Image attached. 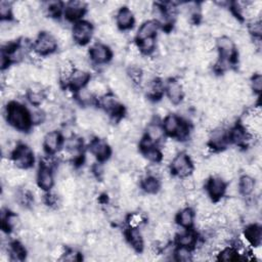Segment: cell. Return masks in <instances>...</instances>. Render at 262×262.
I'll return each mask as SVG.
<instances>
[{
    "label": "cell",
    "mask_w": 262,
    "mask_h": 262,
    "mask_svg": "<svg viewBox=\"0 0 262 262\" xmlns=\"http://www.w3.org/2000/svg\"><path fill=\"white\" fill-rule=\"evenodd\" d=\"M13 15V4L8 1L0 2V16L2 20H9V17Z\"/></svg>",
    "instance_id": "42"
},
{
    "label": "cell",
    "mask_w": 262,
    "mask_h": 262,
    "mask_svg": "<svg viewBox=\"0 0 262 262\" xmlns=\"http://www.w3.org/2000/svg\"><path fill=\"white\" fill-rule=\"evenodd\" d=\"M139 47H140V51L141 53L150 54V53L154 52L155 51H156V47H157L155 37L147 38V39H143V40L140 41Z\"/></svg>",
    "instance_id": "33"
},
{
    "label": "cell",
    "mask_w": 262,
    "mask_h": 262,
    "mask_svg": "<svg viewBox=\"0 0 262 262\" xmlns=\"http://www.w3.org/2000/svg\"><path fill=\"white\" fill-rule=\"evenodd\" d=\"M183 121L176 115H167L166 117L164 118L163 121V128L165 133H167L169 135H172V137H176L182 127Z\"/></svg>",
    "instance_id": "15"
},
{
    "label": "cell",
    "mask_w": 262,
    "mask_h": 262,
    "mask_svg": "<svg viewBox=\"0 0 262 262\" xmlns=\"http://www.w3.org/2000/svg\"><path fill=\"white\" fill-rule=\"evenodd\" d=\"M37 183L38 187L42 191H50L52 189L54 184V177L50 167H46L42 165L39 172H38Z\"/></svg>",
    "instance_id": "16"
},
{
    "label": "cell",
    "mask_w": 262,
    "mask_h": 262,
    "mask_svg": "<svg viewBox=\"0 0 262 262\" xmlns=\"http://www.w3.org/2000/svg\"><path fill=\"white\" fill-rule=\"evenodd\" d=\"M6 118L7 122L17 130L26 131L30 128V125L32 124L30 113L27 111L24 105L15 102L8 105Z\"/></svg>",
    "instance_id": "1"
},
{
    "label": "cell",
    "mask_w": 262,
    "mask_h": 262,
    "mask_svg": "<svg viewBox=\"0 0 262 262\" xmlns=\"http://www.w3.org/2000/svg\"><path fill=\"white\" fill-rule=\"evenodd\" d=\"M208 140L212 149H218L221 150L227 145L228 140V134L225 128L216 127L212 129L208 135Z\"/></svg>",
    "instance_id": "11"
},
{
    "label": "cell",
    "mask_w": 262,
    "mask_h": 262,
    "mask_svg": "<svg viewBox=\"0 0 262 262\" xmlns=\"http://www.w3.org/2000/svg\"><path fill=\"white\" fill-rule=\"evenodd\" d=\"M31 9L28 3L16 2L13 4V16L17 21H26L31 16Z\"/></svg>",
    "instance_id": "26"
},
{
    "label": "cell",
    "mask_w": 262,
    "mask_h": 262,
    "mask_svg": "<svg viewBox=\"0 0 262 262\" xmlns=\"http://www.w3.org/2000/svg\"><path fill=\"white\" fill-rule=\"evenodd\" d=\"M256 190V181L255 178L249 175H244L240 178L239 181V191L244 196L253 195Z\"/></svg>",
    "instance_id": "24"
},
{
    "label": "cell",
    "mask_w": 262,
    "mask_h": 262,
    "mask_svg": "<svg viewBox=\"0 0 262 262\" xmlns=\"http://www.w3.org/2000/svg\"><path fill=\"white\" fill-rule=\"evenodd\" d=\"M127 75L129 77V79L134 83V84H140L142 80V71L140 69L139 67L131 66L128 71Z\"/></svg>",
    "instance_id": "39"
},
{
    "label": "cell",
    "mask_w": 262,
    "mask_h": 262,
    "mask_svg": "<svg viewBox=\"0 0 262 262\" xmlns=\"http://www.w3.org/2000/svg\"><path fill=\"white\" fill-rule=\"evenodd\" d=\"M61 260L70 261V262L79 261L80 260V254L75 250H66V252L64 253L63 257L61 258Z\"/></svg>",
    "instance_id": "46"
},
{
    "label": "cell",
    "mask_w": 262,
    "mask_h": 262,
    "mask_svg": "<svg viewBox=\"0 0 262 262\" xmlns=\"http://www.w3.org/2000/svg\"><path fill=\"white\" fill-rule=\"evenodd\" d=\"M86 5L82 1H71L66 5L65 16L70 21H76L84 15Z\"/></svg>",
    "instance_id": "18"
},
{
    "label": "cell",
    "mask_w": 262,
    "mask_h": 262,
    "mask_svg": "<svg viewBox=\"0 0 262 262\" xmlns=\"http://www.w3.org/2000/svg\"><path fill=\"white\" fill-rule=\"evenodd\" d=\"M195 220V214L191 208L182 209L177 215L178 225L184 228H190L193 225Z\"/></svg>",
    "instance_id": "28"
},
{
    "label": "cell",
    "mask_w": 262,
    "mask_h": 262,
    "mask_svg": "<svg viewBox=\"0 0 262 262\" xmlns=\"http://www.w3.org/2000/svg\"><path fill=\"white\" fill-rule=\"evenodd\" d=\"M1 219L3 227L8 230L18 229L22 226V220L15 213H9L8 211L2 210Z\"/></svg>",
    "instance_id": "23"
},
{
    "label": "cell",
    "mask_w": 262,
    "mask_h": 262,
    "mask_svg": "<svg viewBox=\"0 0 262 262\" xmlns=\"http://www.w3.org/2000/svg\"><path fill=\"white\" fill-rule=\"evenodd\" d=\"M127 221L130 227H140L144 222V217L141 213H132L128 216Z\"/></svg>",
    "instance_id": "43"
},
{
    "label": "cell",
    "mask_w": 262,
    "mask_h": 262,
    "mask_svg": "<svg viewBox=\"0 0 262 262\" xmlns=\"http://www.w3.org/2000/svg\"><path fill=\"white\" fill-rule=\"evenodd\" d=\"M57 70H59L61 81L69 83L71 76L75 71V67L70 60H62L59 66H57Z\"/></svg>",
    "instance_id": "25"
},
{
    "label": "cell",
    "mask_w": 262,
    "mask_h": 262,
    "mask_svg": "<svg viewBox=\"0 0 262 262\" xmlns=\"http://www.w3.org/2000/svg\"><path fill=\"white\" fill-rule=\"evenodd\" d=\"M100 105L104 111L111 116H119L122 114V105L114 94L106 93L105 95L102 96L100 100Z\"/></svg>",
    "instance_id": "7"
},
{
    "label": "cell",
    "mask_w": 262,
    "mask_h": 262,
    "mask_svg": "<svg viewBox=\"0 0 262 262\" xmlns=\"http://www.w3.org/2000/svg\"><path fill=\"white\" fill-rule=\"evenodd\" d=\"M174 257L178 261H191L193 259V254L190 248L179 246V248L175 249V252H174Z\"/></svg>",
    "instance_id": "37"
},
{
    "label": "cell",
    "mask_w": 262,
    "mask_h": 262,
    "mask_svg": "<svg viewBox=\"0 0 262 262\" xmlns=\"http://www.w3.org/2000/svg\"><path fill=\"white\" fill-rule=\"evenodd\" d=\"M171 169L173 173L179 177L183 178L190 176L193 170L192 161L187 154L184 153L177 154L171 161Z\"/></svg>",
    "instance_id": "3"
},
{
    "label": "cell",
    "mask_w": 262,
    "mask_h": 262,
    "mask_svg": "<svg viewBox=\"0 0 262 262\" xmlns=\"http://www.w3.org/2000/svg\"><path fill=\"white\" fill-rule=\"evenodd\" d=\"M249 32L254 36V38H261V33H262V25L261 21L259 18L256 20H252L251 23L249 24Z\"/></svg>",
    "instance_id": "41"
},
{
    "label": "cell",
    "mask_w": 262,
    "mask_h": 262,
    "mask_svg": "<svg viewBox=\"0 0 262 262\" xmlns=\"http://www.w3.org/2000/svg\"><path fill=\"white\" fill-rule=\"evenodd\" d=\"M13 162L18 168L27 169L31 167L34 163L33 151L25 144L17 145L13 153Z\"/></svg>",
    "instance_id": "4"
},
{
    "label": "cell",
    "mask_w": 262,
    "mask_h": 262,
    "mask_svg": "<svg viewBox=\"0 0 262 262\" xmlns=\"http://www.w3.org/2000/svg\"><path fill=\"white\" fill-rule=\"evenodd\" d=\"M9 255H11V259L15 261H21L25 258L26 255V251L24 247L18 244V243H16V244H13L11 249L8 250Z\"/></svg>",
    "instance_id": "36"
},
{
    "label": "cell",
    "mask_w": 262,
    "mask_h": 262,
    "mask_svg": "<svg viewBox=\"0 0 262 262\" xmlns=\"http://www.w3.org/2000/svg\"><path fill=\"white\" fill-rule=\"evenodd\" d=\"M88 89L95 95H100L101 98L108 93V85H106L104 81L101 80H92L89 81Z\"/></svg>",
    "instance_id": "32"
},
{
    "label": "cell",
    "mask_w": 262,
    "mask_h": 262,
    "mask_svg": "<svg viewBox=\"0 0 262 262\" xmlns=\"http://www.w3.org/2000/svg\"><path fill=\"white\" fill-rule=\"evenodd\" d=\"M253 138L254 137H252L250 133H248L242 125L231 128L228 134V140L231 142H234L236 145H239V147H246V145L251 142Z\"/></svg>",
    "instance_id": "8"
},
{
    "label": "cell",
    "mask_w": 262,
    "mask_h": 262,
    "mask_svg": "<svg viewBox=\"0 0 262 262\" xmlns=\"http://www.w3.org/2000/svg\"><path fill=\"white\" fill-rule=\"evenodd\" d=\"M207 192L208 195L213 200H219L226 193L227 184L226 181L221 177H213L207 182Z\"/></svg>",
    "instance_id": "13"
},
{
    "label": "cell",
    "mask_w": 262,
    "mask_h": 262,
    "mask_svg": "<svg viewBox=\"0 0 262 262\" xmlns=\"http://www.w3.org/2000/svg\"><path fill=\"white\" fill-rule=\"evenodd\" d=\"M244 238L248 241V243L252 246H258L261 244L262 241V229L258 225H251L246 230Z\"/></svg>",
    "instance_id": "21"
},
{
    "label": "cell",
    "mask_w": 262,
    "mask_h": 262,
    "mask_svg": "<svg viewBox=\"0 0 262 262\" xmlns=\"http://www.w3.org/2000/svg\"><path fill=\"white\" fill-rule=\"evenodd\" d=\"M59 46L56 37L50 32H43L37 37L34 44V52L39 55H47L55 52Z\"/></svg>",
    "instance_id": "2"
},
{
    "label": "cell",
    "mask_w": 262,
    "mask_h": 262,
    "mask_svg": "<svg viewBox=\"0 0 262 262\" xmlns=\"http://www.w3.org/2000/svg\"><path fill=\"white\" fill-rule=\"evenodd\" d=\"M196 188V181L193 180L192 176H187L183 177V180L181 182V189L186 192H191L193 191Z\"/></svg>",
    "instance_id": "47"
},
{
    "label": "cell",
    "mask_w": 262,
    "mask_h": 262,
    "mask_svg": "<svg viewBox=\"0 0 262 262\" xmlns=\"http://www.w3.org/2000/svg\"><path fill=\"white\" fill-rule=\"evenodd\" d=\"M89 80H90V76L88 72L84 70L75 69V71L73 72L70 78L69 85L72 89L77 91L83 88V87H86V85L89 83Z\"/></svg>",
    "instance_id": "17"
},
{
    "label": "cell",
    "mask_w": 262,
    "mask_h": 262,
    "mask_svg": "<svg viewBox=\"0 0 262 262\" xmlns=\"http://www.w3.org/2000/svg\"><path fill=\"white\" fill-rule=\"evenodd\" d=\"M165 89H166V94L171 104L178 105L182 101L184 95V87L179 81L170 80L165 87Z\"/></svg>",
    "instance_id": "12"
},
{
    "label": "cell",
    "mask_w": 262,
    "mask_h": 262,
    "mask_svg": "<svg viewBox=\"0 0 262 262\" xmlns=\"http://www.w3.org/2000/svg\"><path fill=\"white\" fill-rule=\"evenodd\" d=\"M92 33L93 28L89 22L79 21L73 27L72 36L77 43L80 45H84L91 39Z\"/></svg>",
    "instance_id": "5"
},
{
    "label": "cell",
    "mask_w": 262,
    "mask_h": 262,
    "mask_svg": "<svg viewBox=\"0 0 262 262\" xmlns=\"http://www.w3.org/2000/svg\"><path fill=\"white\" fill-rule=\"evenodd\" d=\"M76 99L83 105H90L94 102V94L88 89V87H83L77 90Z\"/></svg>",
    "instance_id": "31"
},
{
    "label": "cell",
    "mask_w": 262,
    "mask_h": 262,
    "mask_svg": "<svg viewBox=\"0 0 262 262\" xmlns=\"http://www.w3.org/2000/svg\"><path fill=\"white\" fill-rule=\"evenodd\" d=\"M158 27L159 25L155 21L144 22L139 29V31L137 33V38L140 41H141L143 39H147V38L154 37L155 34L158 31Z\"/></svg>",
    "instance_id": "19"
},
{
    "label": "cell",
    "mask_w": 262,
    "mask_h": 262,
    "mask_svg": "<svg viewBox=\"0 0 262 262\" xmlns=\"http://www.w3.org/2000/svg\"><path fill=\"white\" fill-rule=\"evenodd\" d=\"M45 9L50 15L57 16V15H60V13L62 12L63 4L61 2H57V1H52V2L46 3Z\"/></svg>",
    "instance_id": "44"
},
{
    "label": "cell",
    "mask_w": 262,
    "mask_h": 262,
    "mask_svg": "<svg viewBox=\"0 0 262 262\" xmlns=\"http://www.w3.org/2000/svg\"><path fill=\"white\" fill-rule=\"evenodd\" d=\"M116 21H117V24L121 29H129L134 22L133 13L128 7H122L117 13Z\"/></svg>",
    "instance_id": "20"
},
{
    "label": "cell",
    "mask_w": 262,
    "mask_h": 262,
    "mask_svg": "<svg viewBox=\"0 0 262 262\" xmlns=\"http://www.w3.org/2000/svg\"><path fill=\"white\" fill-rule=\"evenodd\" d=\"M90 153L93 154L95 158L100 161H105L110 157L111 148L109 143L102 139H95L90 142Z\"/></svg>",
    "instance_id": "10"
},
{
    "label": "cell",
    "mask_w": 262,
    "mask_h": 262,
    "mask_svg": "<svg viewBox=\"0 0 262 262\" xmlns=\"http://www.w3.org/2000/svg\"><path fill=\"white\" fill-rule=\"evenodd\" d=\"M164 128L163 126L158 123H151L147 127V138L151 140L154 143L160 141L164 138Z\"/></svg>",
    "instance_id": "27"
},
{
    "label": "cell",
    "mask_w": 262,
    "mask_h": 262,
    "mask_svg": "<svg viewBox=\"0 0 262 262\" xmlns=\"http://www.w3.org/2000/svg\"><path fill=\"white\" fill-rule=\"evenodd\" d=\"M141 188L145 192L149 193V195H155V193H157L160 190L159 178L147 176L141 181Z\"/></svg>",
    "instance_id": "29"
},
{
    "label": "cell",
    "mask_w": 262,
    "mask_h": 262,
    "mask_svg": "<svg viewBox=\"0 0 262 262\" xmlns=\"http://www.w3.org/2000/svg\"><path fill=\"white\" fill-rule=\"evenodd\" d=\"M216 47L220 59H226L231 61L236 54V45L228 36H222L216 41Z\"/></svg>",
    "instance_id": "6"
},
{
    "label": "cell",
    "mask_w": 262,
    "mask_h": 262,
    "mask_svg": "<svg viewBox=\"0 0 262 262\" xmlns=\"http://www.w3.org/2000/svg\"><path fill=\"white\" fill-rule=\"evenodd\" d=\"M30 119L32 124H43L46 121V113L42 109H36L30 112Z\"/></svg>",
    "instance_id": "40"
},
{
    "label": "cell",
    "mask_w": 262,
    "mask_h": 262,
    "mask_svg": "<svg viewBox=\"0 0 262 262\" xmlns=\"http://www.w3.org/2000/svg\"><path fill=\"white\" fill-rule=\"evenodd\" d=\"M90 57L91 60L98 65H103L108 63L111 60L112 52L108 46L102 43H96L90 48Z\"/></svg>",
    "instance_id": "9"
},
{
    "label": "cell",
    "mask_w": 262,
    "mask_h": 262,
    "mask_svg": "<svg viewBox=\"0 0 262 262\" xmlns=\"http://www.w3.org/2000/svg\"><path fill=\"white\" fill-rule=\"evenodd\" d=\"M62 144V134L59 131L47 132L43 139V145L47 153L54 154L59 152Z\"/></svg>",
    "instance_id": "14"
},
{
    "label": "cell",
    "mask_w": 262,
    "mask_h": 262,
    "mask_svg": "<svg viewBox=\"0 0 262 262\" xmlns=\"http://www.w3.org/2000/svg\"><path fill=\"white\" fill-rule=\"evenodd\" d=\"M142 153H143V157L152 163H158L162 159V153L155 147H152L148 150H144L142 151Z\"/></svg>",
    "instance_id": "38"
},
{
    "label": "cell",
    "mask_w": 262,
    "mask_h": 262,
    "mask_svg": "<svg viewBox=\"0 0 262 262\" xmlns=\"http://www.w3.org/2000/svg\"><path fill=\"white\" fill-rule=\"evenodd\" d=\"M217 256L218 259L221 261H235L239 258V253L235 249L225 247L218 252Z\"/></svg>",
    "instance_id": "34"
},
{
    "label": "cell",
    "mask_w": 262,
    "mask_h": 262,
    "mask_svg": "<svg viewBox=\"0 0 262 262\" xmlns=\"http://www.w3.org/2000/svg\"><path fill=\"white\" fill-rule=\"evenodd\" d=\"M197 242V236L195 232L192 231H184L178 235L177 237V244L181 247L191 248L196 244Z\"/></svg>",
    "instance_id": "30"
},
{
    "label": "cell",
    "mask_w": 262,
    "mask_h": 262,
    "mask_svg": "<svg viewBox=\"0 0 262 262\" xmlns=\"http://www.w3.org/2000/svg\"><path fill=\"white\" fill-rule=\"evenodd\" d=\"M251 89L254 93L259 94L262 90V77L260 74H254L251 79Z\"/></svg>",
    "instance_id": "45"
},
{
    "label": "cell",
    "mask_w": 262,
    "mask_h": 262,
    "mask_svg": "<svg viewBox=\"0 0 262 262\" xmlns=\"http://www.w3.org/2000/svg\"><path fill=\"white\" fill-rule=\"evenodd\" d=\"M162 153V158L167 161V162H171L174 157L177 155V147L173 142H167L166 144L164 145Z\"/></svg>",
    "instance_id": "35"
},
{
    "label": "cell",
    "mask_w": 262,
    "mask_h": 262,
    "mask_svg": "<svg viewBox=\"0 0 262 262\" xmlns=\"http://www.w3.org/2000/svg\"><path fill=\"white\" fill-rule=\"evenodd\" d=\"M126 236H127L129 245L133 250L141 251L143 249V235L139 227H130Z\"/></svg>",
    "instance_id": "22"
}]
</instances>
